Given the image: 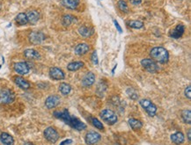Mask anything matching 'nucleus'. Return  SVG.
<instances>
[{"label":"nucleus","mask_w":191,"mask_h":145,"mask_svg":"<svg viewBox=\"0 0 191 145\" xmlns=\"http://www.w3.org/2000/svg\"><path fill=\"white\" fill-rule=\"evenodd\" d=\"M53 114L56 118H57L59 119V120L63 121H64V122L68 124L70 127L74 128L76 130L81 131V130H84V129L86 128V125L79 118L72 116V115L69 113L68 110L64 109L63 110V111H55Z\"/></svg>","instance_id":"nucleus-1"},{"label":"nucleus","mask_w":191,"mask_h":145,"mask_svg":"<svg viewBox=\"0 0 191 145\" xmlns=\"http://www.w3.org/2000/svg\"><path fill=\"white\" fill-rule=\"evenodd\" d=\"M151 59L156 62L160 63H166L168 62L169 54L167 50L163 47H155L151 50L150 52Z\"/></svg>","instance_id":"nucleus-2"},{"label":"nucleus","mask_w":191,"mask_h":145,"mask_svg":"<svg viewBox=\"0 0 191 145\" xmlns=\"http://www.w3.org/2000/svg\"><path fill=\"white\" fill-rule=\"evenodd\" d=\"M101 117L102 119L104 122H106L108 125H114L117 122V115L111 109H104L101 113Z\"/></svg>","instance_id":"nucleus-3"},{"label":"nucleus","mask_w":191,"mask_h":145,"mask_svg":"<svg viewBox=\"0 0 191 145\" xmlns=\"http://www.w3.org/2000/svg\"><path fill=\"white\" fill-rule=\"evenodd\" d=\"M15 99V93L10 89H3L0 92V101L3 104H11Z\"/></svg>","instance_id":"nucleus-4"},{"label":"nucleus","mask_w":191,"mask_h":145,"mask_svg":"<svg viewBox=\"0 0 191 145\" xmlns=\"http://www.w3.org/2000/svg\"><path fill=\"white\" fill-rule=\"evenodd\" d=\"M139 104L142 105L143 108L145 110V112L150 116H154L156 113H157V110H158L157 106L150 99H141V100L139 101Z\"/></svg>","instance_id":"nucleus-5"},{"label":"nucleus","mask_w":191,"mask_h":145,"mask_svg":"<svg viewBox=\"0 0 191 145\" xmlns=\"http://www.w3.org/2000/svg\"><path fill=\"white\" fill-rule=\"evenodd\" d=\"M141 65L143 66V68L145 70H147L148 72H151V73H155L160 70L157 62L155 61H153L152 59H150V58L143 59L141 61Z\"/></svg>","instance_id":"nucleus-6"},{"label":"nucleus","mask_w":191,"mask_h":145,"mask_svg":"<svg viewBox=\"0 0 191 145\" xmlns=\"http://www.w3.org/2000/svg\"><path fill=\"white\" fill-rule=\"evenodd\" d=\"M44 137L46 140L49 141V142L55 143L57 142L59 138V135H58L57 131L52 127H47L44 130Z\"/></svg>","instance_id":"nucleus-7"},{"label":"nucleus","mask_w":191,"mask_h":145,"mask_svg":"<svg viewBox=\"0 0 191 145\" xmlns=\"http://www.w3.org/2000/svg\"><path fill=\"white\" fill-rule=\"evenodd\" d=\"M101 139V136L95 131H90L85 135V142L87 145H94Z\"/></svg>","instance_id":"nucleus-8"},{"label":"nucleus","mask_w":191,"mask_h":145,"mask_svg":"<svg viewBox=\"0 0 191 145\" xmlns=\"http://www.w3.org/2000/svg\"><path fill=\"white\" fill-rule=\"evenodd\" d=\"M29 38V41L32 44H35V45H38L41 44L45 39V35L41 33V32H38V31H35V32H32L30 33V35L28 36Z\"/></svg>","instance_id":"nucleus-9"},{"label":"nucleus","mask_w":191,"mask_h":145,"mask_svg":"<svg viewBox=\"0 0 191 145\" xmlns=\"http://www.w3.org/2000/svg\"><path fill=\"white\" fill-rule=\"evenodd\" d=\"M60 98L57 95H51V96L48 97L45 100V105L47 108L49 109H52L57 107L59 104H60Z\"/></svg>","instance_id":"nucleus-10"},{"label":"nucleus","mask_w":191,"mask_h":145,"mask_svg":"<svg viewBox=\"0 0 191 145\" xmlns=\"http://www.w3.org/2000/svg\"><path fill=\"white\" fill-rule=\"evenodd\" d=\"M49 77L53 80H63L65 78V75L61 69L57 67H52L49 70Z\"/></svg>","instance_id":"nucleus-11"},{"label":"nucleus","mask_w":191,"mask_h":145,"mask_svg":"<svg viewBox=\"0 0 191 145\" xmlns=\"http://www.w3.org/2000/svg\"><path fill=\"white\" fill-rule=\"evenodd\" d=\"M29 66L25 62H19L14 64V70L19 75H27L29 72Z\"/></svg>","instance_id":"nucleus-12"},{"label":"nucleus","mask_w":191,"mask_h":145,"mask_svg":"<svg viewBox=\"0 0 191 145\" xmlns=\"http://www.w3.org/2000/svg\"><path fill=\"white\" fill-rule=\"evenodd\" d=\"M94 82H95V75L93 72H87L82 79V84L85 87H89L93 85Z\"/></svg>","instance_id":"nucleus-13"},{"label":"nucleus","mask_w":191,"mask_h":145,"mask_svg":"<svg viewBox=\"0 0 191 145\" xmlns=\"http://www.w3.org/2000/svg\"><path fill=\"white\" fill-rule=\"evenodd\" d=\"M184 31H185V26L183 25L179 24L177 26L174 27V29L171 31L170 33V36L173 38V39H179L181 38L183 34H184Z\"/></svg>","instance_id":"nucleus-14"},{"label":"nucleus","mask_w":191,"mask_h":145,"mask_svg":"<svg viewBox=\"0 0 191 145\" xmlns=\"http://www.w3.org/2000/svg\"><path fill=\"white\" fill-rule=\"evenodd\" d=\"M27 14V22L31 25H35L36 24L39 19H40V14L37 11H35V10H32V11H29L28 13H26Z\"/></svg>","instance_id":"nucleus-15"},{"label":"nucleus","mask_w":191,"mask_h":145,"mask_svg":"<svg viewBox=\"0 0 191 145\" xmlns=\"http://www.w3.org/2000/svg\"><path fill=\"white\" fill-rule=\"evenodd\" d=\"M24 56L26 58L29 59V60H38L40 59V54L38 51H36L33 48H28V49H26L24 51Z\"/></svg>","instance_id":"nucleus-16"},{"label":"nucleus","mask_w":191,"mask_h":145,"mask_svg":"<svg viewBox=\"0 0 191 145\" xmlns=\"http://www.w3.org/2000/svg\"><path fill=\"white\" fill-rule=\"evenodd\" d=\"M89 46L86 43H80L74 48V52L77 56H84L89 51Z\"/></svg>","instance_id":"nucleus-17"},{"label":"nucleus","mask_w":191,"mask_h":145,"mask_svg":"<svg viewBox=\"0 0 191 145\" xmlns=\"http://www.w3.org/2000/svg\"><path fill=\"white\" fill-rule=\"evenodd\" d=\"M14 82L18 85L19 87L21 88L23 90H27L30 88V83L27 82L25 78H23L22 77H15L14 78Z\"/></svg>","instance_id":"nucleus-18"},{"label":"nucleus","mask_w":191,"mask_h":145,"mask_svg":"<svg viewBox=\"0 0 191 145\" xmlns=\"http://www.w3.org/2000/svg\"><path fill=\"white\" fill-rule=\"evenodd\" d=\"M0 140L4 145H14V137L7 133H2L0 136Z\"/></svg>","instance_id":"nucleus-19"},{"label":"nucleus","mask_w":191,"mask_h":145,"mask_svg":"<svg viewBox=\"0 0 191 145\" xmlns=\"http://www.w3.org/2000/svg\"><path fill=\"white\" fill-rule=\"evenodd\" d=\"M171 140H172L173 143L179 145L183 143V142L185 140V137H184V135L182 134V132H176V133H174L171 136Z\"/></svg>","instance_id":"nucleus-20"},{"label":"nucleus","mask_w":191,"mask_h":145,"mask_svg":"<svg viewBox=\"0 0 191 145\" xmlns=\"http://www.w3.org/2000/svg\"><path fill=\"white\" fill-rule=\"evenodd\" d=\"M79 33L81 36L87 38V37H90L91 35H93V29L86 26H82L79 28Z\"/></svg>","instance_id":"nucleus-21"},{"label":"nucleus","mask_w":191,"mask_h":145,"mask_svg":"<svg viewBox=\"0 0 191 145\" xmlns=\"http://www.w3.org/2000/svg\"><path fill=\"white\" fill-rule=\"evenodd\" d=\"M62 3L64 7L71 10H75L79 4V0H63Z\"/></svg>","instance_id":"nucleus-22"},{"label":"nucleus","mask_w":191,"mask_h":145,"mask_svg":"<svg viewBox=\"0 0 191 145\" xmlns=\"http://www.w3.org/2000/svg\"><path fill=\"white\" fill-rule=\"evenodd\" d=\"M77 21H78L77 18L74 17V16H72V15H70V14L64 15V16L63 17V19H62L63 25L65 26H71V24L76 23Z\"/></svg>","instance_id":"nucleus-23"},{"label":"nucleus","mask_w":191,"mask_h":145,"mask_svg":"<svg viewBox=\"0 0 191 145\" xmlns=\"http://www.w3.org/2000/svg\"><path fill=\"white\" fill-rule=\"evenodd\" d=\"M15 21L16 23L19 25V26H25L27 25V14L24 13H19L18 15L15 18Z\"/></svg>","instance_id":"nucleus-24"},{"label":"nucleus","mask_w":191,"mask_h":145,"mask_svg":"<svg viewBox=\"0 0 191 145\" xmlns=\"http://www.w3.org/2000/svg\"><path fill=\"white\" fill-rule=\"evenodd\" d=\"M84 65L85 63L83 62H70L68 64L67 69H68V70H70V71H76V70L81 69Z\"/></svg>","instance_id":"nucleus-25"},{"label":"nucleus","mask_w":191,"mask_h":145,"mask_svg":"<svg viewBox=\"0 0 191 145\" xmlns=\"http://www.w3.org/2000/svg\"><path fill=\"white\" fill-rule=\"evenodd\" d=\"M129 124L133 130H138L143 127V123L138 119L131 118L129 120Z\"/></svg>","instance_id":"nucleus-26"},{"label":"nucleus","mask_w":191,"mask_h":145,"mask_svg":"<svg viewBox=\"0 0 191 145\" xmlns=\"http://www.w3.org/2000/svg\"><path fill=\"white\" fill-rule=\"evenodd\" d=\"M59 91L63 95H68L71 91V86L69 83H61L59 85Z\"/></svg>","instance_id":"nucleus-27"},{"label":"nucleus","mask_w":191,"mask_h":145,"mask_svg":"<svg viewBox=\"0 0 191 145\" xmlns=\"http://www.w3.org/2000/svg\"><path fill=\"white\" fill-rule=\"evenodd\" d=\"M182 118L187 124L191 123V111L189 109H184L182 111Z\"/></svg>","instance_id":"nucleus-28"},{"label":"nucleus","mask_w":191,"mask_h":145,"mask_svg":"<svg viewBox=\"0 0 191 145\" xmlns=\"http://www.w3.org/2000/svg\"><path fill=\"white\" fill-rule=\"evenodd\" d=\"M90 121H91L92 124H93V126L96 127V128H98L100 130H103V129H104V126H103L102 122H101L97 118L91 117V118H90Z\"/></svg>","instance_id":"nucleus-29"},{"label":"nucleus","mask_w":191,"mask_h":145,"mask_svg":"<svg viewBox=\"0 0 191 145\" xmlns=\"http://www.w3.org/2000/svg\"><path fill=\"white\" fill-rule=\"evenodd\" d=\"M129 26L134 29H140L144 26V23L139 20H131L129 22Z\"/></svg>","instance_id":"nucleus-30"},{"label":"nucleus","mask_w":191,"mask_h":145,"mask_svg":"<svg viewBox=\"0 0 191 145\" xmlns=\"http://www.w3.org/2000/svg\"><path fill=\"white\" fill-rule=\"evenodd\" d=\"M117 5H118V8L120 9L123 13H127L129 12V7H128V5H127V4H126V2H125L124 0H119Z\"/></svg>","instance_id":"nucleus-31"},{"label":"nucleus","mask_w":191,"mask_h":145,"mask_svg":"<svg viewBox=\"0 0 191 145\" xmlns=\"http://www.w3.org/2000/svg\"><path fill=\"white\" fill-rule=\"evenodd\" d=\"M91 59H92V62L95 65H98L99 64V60H98V55H97V52L96 51H93L92 56H91Z\"/></svg>","instance_id":"nucleus-32"},{"label":"nucleus","mask_w":191,"mask_h":145,"mask_svg":"<svg viewBox=\"0 0 191 145\" xmlns=\"http://www.w3.org/2000/svg\"><path fill=\"white\" fill-rule=\"evenodd\" d=\"M190 90H191L190 86H188V87L185 89V96H186V98H188V99H191Z\"/></svg>","instance_id":"nucleus-33"},{"label":"nucleus","mask_w":191,"mask_h":145,"mask_svg":"<svg viewBox=\"0 0 191 145\" xmlns=\"http://www.w3.org/2000/svg\"><path fill=\"white\" fill-rule=\"evenodd\" d=\"M114 23H115V26H116V29H117V30H118V32H119V33L121 34V33L123 32V30H122V27H121V26L119 25V23L116 21V20H114Z\"/></svg>","instance_id":"nucleus-34"},{"label":"nucleus","mask_w":191,"mask_h":145,"mask_svg":"<svg viewBox=\"0 0 191 145\" xmlns=\"http://www.w3.org/2000/svg\"><path fill=\"white\" fill-rule=\"evenodd\" d=\"M72 143V140H71V139H67V140L63 141V142H62L61 143H60V145H70Z\"/></svg>","instance_id":"nucleus-35"},{"label":"nucleus","mask_w":191,"mask_h":145,"mask_svg":"<svg viewBox=\"0 0 191 145\" xmlns=\"http://www.w3.org/2000/svg\"><path fill=\"white\" fill-rule=\"evenodd\" d=\"M129 2L132 4H139L142 2V0H129Z\"/></svg>","instance_id":"nucleus-36"},{"label":"nucleus","mask_w":191,"mask_h":145,"mask_svg":"<svg viewBox=\"0 0 191 145\" xmlns=\"http://www.w3.org/2000/svg\"><path fill=\"white\" fill-rule=\"evenodd\" d=\"M188 142L191 141V129H188Z\"/></svg>","instance_id":"nucleus-37"},{"label":"nucleus","mask_w":191,"mask_h":145,"mask_svg":"<svg viewBox=\"0 0 191 145\" xmlns=\"http://www.w3.org/2000/svg\"><path fill=\"white\" fill-rule=\"evenodd\" d=\"M24 145H35V144H33L32 142H26Z\"/></svg>","instance_id":"nucleus-38"}]
</instances>
